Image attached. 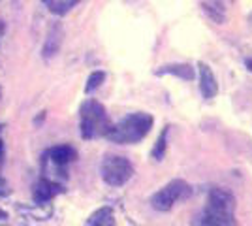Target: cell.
I'll return each instance as SVG.
<instances>
[{
	"label": "cell",
	"instance_id": "obj_1",
	"mask_svg": "<svg viewBox=\"0 0 252 226\" xmlns=\"http://www.w3.org/2000/svg\"><path fill=\"white\" fill-rule=\"evenodd\" d=\"M151 129H153V117L145 111H139V113L126 115L119 123L111 125L107 134H105V138L111 140L113 143L128 145V143L141 141L151 132Z\"/></svg>",
	"mask_w": 252,
	"mask_h": 226
},
{
	"label": "cell",
	"instance_id": "obj_2",
	"mask_svg": "<svg viewBox=\"0 0 252 226\" xmlns=\"http://www.w3.org/2000/svg\"><path fill=\"white\" fill-rule=\"evenodd\" d=\"M235 198L224 189H213L201 217L203 226H235Z\"/></svg>",
	"mask_w": 252,
	"mask_h": 226
},
{
	"label": "cell",
	"instance_id": "obj_3",
	"mask_svg": "<svg viewBox=\"0 0 252 226\" xmlns=\"http://www.w3.org/2000/svg\"><path fill=\"white\" fill-rule=\"evenodd\" d=\"M109 127L111 125L104 106L96 100H85L79 109V130L85 140L105 136Z\"/></svg>",
	"mask_w": 252,
	"mask_h": 226
},
{
	"label": "cell",
	"instance_id": "obj_4",
	"mask_svg": "<svg viewBox=\"0 0 252 226\" xmlns=\"http://www.w3.org/2000/svg\"><path fill=\"white\" fill-rule=\"evenodd\" d=\"M100 175L109 187H123L126 185L132 175H134V166L132 162L119 157V155H107L100 164Z\"/></svg>",
	"mask_w": 252,
	"mask_h": 226
},
{
	"label": "cell",
	"instance_id": "obj_5",
	"mask_svg": "<svg viewBox=\"0 0 252 226\" xmlns=\"http://www.w3.org/2000/svg\"><path fill=\"white\" fill-rule=\"evenodd\" d=\"M190 194H192V189H190V185L187 183V181H183V179H173V181H169L166 187H162L158 193L153 194L151 205H153V209L166 213V211H169L173 205L177 204L179 200L189 198Z\"/></svg>",
	"mask_w": 252,
	"mask_h": 226
},
{
	"label": "cell",
	"instance_id": "obj_6",
	"mask_svg": "<svg viewBox=\"0 0 252 226\" xmlns=\"http://www.w3.org/2000/svg\"><path fill=\"white\" fill-rule=\"evenodd\" d=\"M200 91L203 98H215L217 95V91H219V85H217V77L213 74V70H211L209 65H205V63H200Z\"/></svg>",
	"mask_w": 252,
	"mask_h": 226
},
{
	"label": "cell",
	"instance_id": "obj_7",
	"mask_svg": "<svg viewBox=\"0 0 252 226\" xmlns=\"http://www.w3.org/2000/svg\"><path fill=\"white\" fill-rule=\"evenodd\" d=\"M61 191H63L61 185L53 183V181H47V179H42L40 183L34 187V200H36L38 204L49 202V200H53Z\"/></svg>",
	"mask_w": 252,
	"mask_h": 226
},
{
	"label": "cell",
	"instance_id": "obj_8",
	"mask_svg": "<svg viewBox=\"0 0 252 226\" xmlns=\"http://www.w3.org/2000/svg\"><path fill=\"white\" fill-rule=\"evenodd\" d=\"M61 43H63V29H61V25H53L45 38V43H43V57H47V59L55 57L61 49Z\"/></svg>",
	"mask_w": 252,
	"mask_h": 226
},
{
	"label": "cell",
	"instance_id": "obj_9",
	"mask_svg": "<svg viewBox=\"0 0 252 226\" xmlns=\"http://www.w3.org/2000/svg\"><path fill=\"white\" fill-rule=\"evenodd\" d=\"M47 157H49L51 162H55L57 166H66V164H70L72 161L77 159V153H75V149L70 147V145H59V147L49 149Z\"/></svg>",
	"mask_w": 252,
	"mask_h": 226
},
{
	"label": "cell",
	"instance_id": "obj_10",
	"mask_svg": "<svg viewBox=\"0 0 252 226\" xmlns=\"http://www.w3.org/2000/svg\"><path fill=\"white\" fill-rule=\"evenodd\" d=\"M85 226H115V215L111 207H100L87 219Z\"/></svg>",
	"mask_w": 252,
	"mask_h": 226
},
{
	"label": "cell",
	"instance_id": "obj_11",
	"mask_svg": "<svg viewBox=\"0 0 252 226\" xmlns=\"http://www.w3.org/2000/svg\"><path fill=\"white\" fill-rule=\"evenodd\" d=\"M168 134H169V127H166V129L160 132V136H158V140H157V145H155V149H153V159H155V161H162V159L166 157Z\"/></svg>",
	"mask_w": 252,
	"mask_h": 226
},
{
	"label": "cell",
	"instance_id": "obj_12",
	"mask_svg": "<svg viewBox=\"0 0 252 226\" xmlns=\"http://www.w3.org/2000/svg\"><path fill=\"white\" fill-rule=\"evenodd\" d=\"M158 74H175L183 79H192L194 77V72L189 65H171V66H164L162 70H158Z\"/></svg>",
	"mask_w": 252,
	"mask_h": 226
},
{
	"label": "cell",
	"instance_id": "obj_13",
	"mask_svg": "<svg viewBox=\"0 0 252 226\" xmlns=\"http://www.w3.org/2000/svg\"><path fill=\"white\" fill-rule=\"evenodd\" d=\"M79 2L81 0H49V10L53 13H57V15H64L72 8H75Z\"/></svg>",
	"mask_w": 252,
	"mask_h": 226
},
{
	"label": "cell",
	"instance_id": "obj_14",
	"mask_svg": "<svg viewBox=\"0 0 252 226\" xmlns=\"http://www.w3.org/2000/svg\"><path fill=\"white\" fill-rule=\"evenodd\" d=\"M104 79H105V74L102 72V70H96V72H93V74L89 75V79H87V85H85V93L89 95V93L96 91L98 87L104 83Z\"/></svg>",
	"mask_w": 252,
	"mask_h": 226
},
{
	"label": "cell",
	"instance_id": "obj_15",
	"mask_svg": "<svg viewBox=\"0 0 252 226\" xmlns=\"http://www.w3.org/2000/svg\"><path fill=\"white\" fill-rule=\"evenodd\" d=\"M4 194H8V191H4V181L0 179V196H4Z\"/></svg>",
	"mask_w": 252,
	"mask_h": 226
},
{
	"label": "cell",
	"instance_id": "obj_16",
	"mask_svg": "<svg viewBox=\"0 0 252 226\" xmlns=\"http://www.w3.org/2000/svg\"><path fill=\"white\" fill-rule=\"evenodd\" d=\"M2 155H4V143L0 140V159H2Z\"/></svg>",
	"mask_w": 252,
	"mask_h": 226
}]
</instances>
